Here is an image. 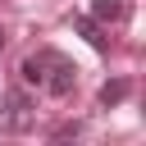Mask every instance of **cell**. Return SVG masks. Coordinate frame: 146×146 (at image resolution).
I'll return each mask as SVG.
<instances>
[{
  "label": "cell",
  "mask_w": 146,
  "mask_h": 146,
  "mask_svg": "<svg viewBox=\"0 0 146 146\" xmlns=\"http://www.w3.org/2000/svg\"><path fill=\"white\" fill-rule=\"evenodd\" d=\"M78 132H82L78 119H73V123H59V128H55V141H68V137H78Z\"/></svg>",
  "instance_id": "6"
},
{
  "label": "cell",
  "mask_w": 146,
  "mask_h": 146,
  "mask_svg": "<svg viewBox=\"0 0 146 146\" xmlns=\"http://www.w3.org/2000/svg\"><path fill=\"white\" fill-rule=\"evenodd\" d=\"M73 27H78V36H87L96 50H110V36L100 32V23H96L91 14H78V18H73Z\"/></svg>",
  "instance_id": "3"
},
{
  "label": "cell",
  "mask_w": 146,
  "mask_h": 146,
  "mask_svg": "<svg viewBox=\"0 0 146 146\" xmlns=\"http://www.w3.org/2000/svg\"><path fill=\"white\" fill-rule=\"evenodd\" d=\"M128 91H132V87H128V78H114V82H105V87H100V105L110 110V105H119Z\"/></svg>",
  "instance_id": "5"
},
{
  "label": "cell",
  "mask_w": 146,
  "mask_h": 146,
  "mask_svg": "<svg viewBox=\"0 0 146 146\" xmlns=\"http://www.w3.org/2000/svg\"><path fill=\"white\" fill-rule=\"evenodd\" d=\"M0 50H5V27H0Z\"/></svg>",
  "instance_id": "7"
},
{
  "label": "cell",
  "mask_w": 146,
  "mask_h": 146,
  "mask_svg": "<svg viewBox=\"0 0 146 146\" xmlns=\"http://www.w3.org/2000/svg\"><path fill=\"white\" fill-rule=\"evenodd\" d=\"M36 128V100L23 91V87H9L5 100H0V132H32Z\"/></svg>",
  "instance_id": "2"
},
{
  "label": "cell",
  "mask_w": 146,
  "mask_h": 146,
  "mask_svg": "<svg viewBox=\"0 0 146 146\" xmlns=\"http://www.w3.org/2000/svg\"><path fill=\"white\" fill-rule=\"evenodd\" d=\"M18 78L27 87H41L46 96H68L78 87V64L64 59L59 50H32L23 64H18Z\"/></svg>",
  "instance_id": "1"
},
{
  "label": "cell",
  "mask_w": 146,
  "mask_h": 146,
  "mask_svg": "<svg viewBox=\"0 0 146 146\" xmlns=\"http://www.w3.org/2000/svg\"><path fill=\"white\" fill-rule=\"evenodd\" d=\"M91 18L96 23H123L128 18V5L123 0H91Z\"/></svg>",
  "instance_id": "4"
}]
</instances>
